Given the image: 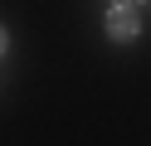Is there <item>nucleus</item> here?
I'll list each match as a JSON object with an SVG mask.
<instances>
[{
    "mask_svg": "<svg viewBox=\"0 0 151 146\" xmlns=\"http://www.w3.org/2000/svg\"><path fill=\"white\" fill-rule=\"evenodd\" d=\"M137 29H141V19H137L132 5H117V10L107 15V34H112V39H137Z\"/></svg>",
    "mask_w": 151,
    "mask_h": 146,
    "instance_id": "nucleus-1",
    "label": "nucleus"
},
{
    "mask_svg": "<svg viewBox=\"0 0 151 146\" xmlns=\"http://www.w3.org/2000/svg\"><path fill=\"white\" fill-rule=\"evenodd\" d=\"M0 49H5V29H0Z\"/></svg>",
    "mask_w": 151,
    "mask_h": 146,
    "instance_id": "nucleus-2",
    "label": "nucleus"
}]
</instances>
